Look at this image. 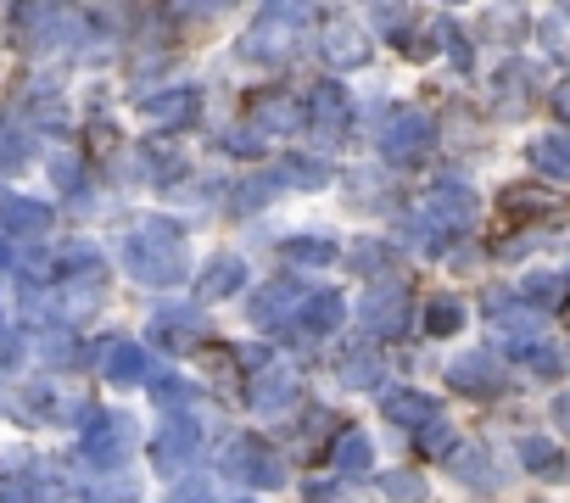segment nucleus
Segmentation results:
<instances>
[{
  "instance_id": "obj_28",
  "label": "nucleus",
  "mask_w": 570,
  "mask_h": 503,
  "mask_svg": "<svg viewBox=\"0 0 570 503\" xmlns=\"http://www.w3.org/2000/svg\"><path fill=\"white\" fill-rule=\"evenodd\" d=\"M336 369H342L347 386H381V353L375 347H347Z\"/></svg>"
},
{
  "instance_id": "obj_40",
  "label": "nucleus",
  "mask_w": 570,
  "mask_h": 503,
  "mask_svg": "<svg viewBox=\"0 0 570 503\" xmlns=\"http://www.w3.org/2000/svg\"><path fill=\"white\" fill-rule=\"evenodd\" d=\"M151 392H157L163 408H185L190 403V386H179V381H151Z\"/></svg>"
},
{
  "instance_id": "obj_21",
  "label": "nucleus",
  "mask_w": 570,
  "mask_h": 503,
  "mask_svg": "<svg viewBox=\"0 0 570 503\" xmlns=\"http://www.w3.org/2000/svg\"><path fill=\"white\" fill-rule=\"evenodd\" d=\"M320 51H325L331 68H358V62L370 57V40H364V29H353V23H331V29L320 34Z\"/></svg>"
},
{
  "instance_id": "obj_26",
  "label": "nucleus",
  "mask_w": 570,
  "mask_h": 503,
  "mask_svg": "<svg viewBox=\"0 0 570 503\" xmlns=\"http://www.w3.org/2000/svg\"><path fill=\"white\" fill-rule=\"evenodd\" d=\"M448 470H453L464 486H498V464H492L481 447H453V453H448Z\"/></svg>"
},
{
  "instance_id": "obj_46",
  "label": "nucleus",
  "mask_w": 570,
  "mask_h": 503,
  "mask_svg": "<svg viewBox=\"0 0 570 503\" xmlns=\"http://www.w3.org/2000/svg\"><path fill=\"white\" fill-rule=\"evenodd\" d=\"M235 503H252V497H235Z\"/></svg>"
},
{
  "instance_id": "obj_27",
  "label": "nucleus",
  "mask_w": 570,
  "mask_h": 503,
  "mask_svg": "<svg viewBox=\"0 0 570 503\" xmlns=\"http://www.w3.org/2000/svg\"><path fill=\"white\" fill-rule=\"evenodd\" d=\"M279 258H285V264H314V269H320V264L336 258V240H331V235H292V240L279 246Z\"/></svg>"
},
{
  "instance_id": "obj_9",
  "label": "nucleus",
  "mask_w": 570,
  "mask_h": 503,
  "mask_svg": "<svg viewBox=\"0 0 570 503\" xmlns=\"http://www.w3.org/2000/svg\"><path fill=\"white\" fill-rule=\"evenodd\" d=\"M297 308H303V292H297L292 280H263V286L252 292V303H246L252 325H268V331L292 325V314H297Z\"/></svg>"
},
{
  "instance_id": "obj_18",
  "label": "nucleus",
  "mask_w": 570,
  "mask_h": 503,
  "mask_svg": "<svg viewBox=\"0 0 570 503\" xmlns=\"http://www.w3.org/2000/svg\"><path fill=\"white\" fill-rule=\"evenodd\" d=\"M101 375H107L112 386H135V381H151L146 347H140V342H107V347H101Z\"/></svg>"
},
{
  "instance_id": "obj_32",
  "label": "nucleus",
  "mask_w": 570,
  "mask_h": 503,
  "mask_svg": "<svg viewBox=\"0 0 570 503\" xmlns=\"http://www.w3.org/2000/svg\"><path fill=\"white\" fill-rule=\"evenodd\" d=\"M279 179H285V185L314 190V185H325L331 174H325V162H314V157H285V162H279Z\"/></svg>"
},
{
  "instance_id": "obj_25",
  "label": "nucleus",
  "mask_w": 570,
  "mask_h": 503,
  "mask_svg": "<svg viewBox=\"0 0 570 503\" xmlns=\"http://www.w3.org/2000/svg\"><path fill=\"white\" fill-rule=\"evenodd\" d=\"M331 470L336 475H370L375 470V442L364 431H342L336 453H331Z\"/></svg>"
},
{
  "instance_id": "obj_30",
  "label": "nucleus",
  "mask_w": 570,
  "mask_h": 503,
  "mask_svg": "<svg viewBox=\"0 0 570 503\" xmlns=\"http://www.w3.org/2000/svg\"><path fill=\"white\" fill-rule=\"evenodd\" d=\"M520 458H525L531 470H542L548 481H564V453H559L553 442H542V436H525V442H520Z\"/></svg>"
},
{
  "instance_id": "obj_31",
  "label": "nucleus",
  "mask_w": 570,
  "mask_h": 503,
  "mask_svg": "<svg viewBox=\"0 0 570 503\" xmlns=\"http://www.w3.org/2000/svg\"><path fill=\"white\" fill-rule=\"evenodd\" d=\"M531 162H537L542 174H559V179H570V140H559V135L537 140V146H531Z\"/></svg>"
},
{
  "instance_id": "obj_19",
  "label": "nucleus",
  "mask_w": 570,
  "mask_h": 503,
  "mask_svg": "<svg viewBox=\"0 0 570 503\" xmlns=\"http://www.w3.org/2000/svg\"><path fill=\"white\" fill-rule=\"evenodd\" d=\"M308 118H314L325 135H342V129H347V118H353V101H347V90H342L336 79L314 85V96H308Z\"/></svg>"
},
{
  "instance_id": "obj_45",
  "label": "nucleus",
  "mask_w": 570,
  "mask_h": 503,
  "mask_svg": "<svg viewBox=\"0 0 570 503\" xmlns=\"http://www.w3.org/2000/svg\"><path fill=\"white\" fill-rule=\"evenodd\" d=\"M12 264V251H7V240H0V269H7Z\"/></svg>"
},
{
  "instance_id": "obj_13",
  "label": "nucleus",
  "mask_w": 570,
  "mask_h": 503,
  "mask_svg": "<svg viewBox=\"0 0 570 503\" xmlns=\"http://www.w3.org/2000/svg\"><path fill=\"white\" fill-rule=\"evenodd\" d=\"M51 229V207L35 196H0V235H18V240H40Z\"/></svg>"
},
{
  "instance_id": "obj_4",
  "label": "nucleus",
  "mask_w": 570,
  "mask_h": 503,
  "mask_svg": "<svg viewBox=\"0 0 570 503\" xmlns=\"http://www.w3.org/2000/svg\"><path fill=\"white\" fill-rule=\"evenodd\" d=\"M129 447H135V420H129V414L96 408V414L85 420V458H90L96 470H124Z\"/></svg>"
},
{
  "instance_id": "obj_23",
  "label": "nucleus",
  "mask_w": 570,
  "mask_h": 503,
  "mask_svg": "<svg viewBox=\"0 0 570 503\" xmlns=\"http://www.w3.org/2000/svg\"><path fill=\"white\" fill-rule=\"evenodd\" d=\"M146 151V162L163 174V179H174V174H185L190 168V157H196V146H190V135H157V140H146L140 146Z\"/></svg>"
},
{
  "instance_id": "obj_10",
  "label": "nucleus",
  "mask_w": 570,
  "mask_h": 503,
  "mask_svg": "<svg viewBox=\"0 0 570 503\" xmlns=\"http://www.w3.org/2000/svg\"><path fill=\"white\" fill-rule=\"evenodd\" d=\"M403 325H409V292L403 286H375L364 297V331L392 342V336H403Z\"/></svg>"
},
{
  "instance_id": "obj_38",
  "label": "nucleus",
  "mask_w": 570,
  "mask_h": 503,
  "mask_svg": "<svg viewBox=\"0 0 570 503\" xmlns=\"http://www.w3.org/2000/svg\"><path fill=\"white\" fill-rule=\"evenodd\" d=\"M268 190H274V179H246V185H235V207H240V213H252Z\"/></svg>"
},
{
  "instance_id": "obj_33",
  "label": "nucleus",
  "mask_w": 570,
  "mask_h": 503,
  "mask_svg": "<svg viewBox=\"0 0 570 503\" xmlns=\"http://www.w3.org/2000/svg\"><path fill=\"white\" fill-rule=\"evenodd\" d=\"M381 492H386L392 503H425V481H420L414 470H392V475H381Z\"/></svg>"
},
{
  "instance_id": "obj_24",
  "label": "nucleus",
  "mask_w": 570,
  "mask_h": 503,
  "mask_svg": "<svg viewBox=\"0 0 570 503\" xmlns=\"http://www.w3.org/2000/svg\"><path fill=\"white\" fill-rule=\"evenodd\" d=\"M85 503H140V475L129 470H101L85 481Z\"/></svg>"
},
{
  "instance_id": "obj_1",
  "label": "nucleus",
  "mask_w": 570,
  "mask_h": 503,
  "mask_svg": "<svg viewBox=\"0 0 570 503\" xmlns=\"http://www.w3.org/2000/svg\"><path fill=\"white\" fill-rule=\"evenodd\" d=\"M124 269L140 286H174L185 275V229L168 218H146L124 235Z\"/></svg>"
},
{
  "instance_id": "obj_36",
  "label": "nucleus",
  "mask_w": 570,
  "mask_h": 503,
  "mask_svg": "<svg viewBox=\"0 0 570 503\" xmlns=\"http://www.w3.org/2000/svg\"><path fill=\"white\" fill-rule=\"evenodd\" d=\"M353 269H364V275L381 280V275H386V246H381V240H358V246H353Z\"/></svg>"
},
{
  "instance_id": "obj_8",
  "label": "nucleus",
  "mask_w": 570,
  "mask_h": 503,
  "mask_svg": "<svg viewBox=\"0 0 570 503\" xmlns=\"http://www.w3.org/2000/svg\"><path fill=\"white\" fill-rule=\"evenodd\" d=\"M347 325V303L336 297V292H314V297H303V308L292 314V331L303 336V342H325V336H336Z\"/></svg>"
},
{
  "instance_id": "obj_20",
  "label": "nucleus",
  "mask_w": 570,
  "mask_h": 503,
  "mask_svg": "<svg viewBox=\"0 0 570 503\" xmlns=\"http://www.w3.org/2000/svg\"><path fill=\"white\" fill-rule=\"evenodd\" d=\"M246 286V264L240 258H213L207 269H202V280H196V308H207V303H218V297H235Z\"/></svg>"
},
{
  "instance_id": "obj_5",
  "label": "nucleus",
  "mask_w": 570,
  "mask_h": 503,
  "mask_svg": "<svg viewBox=\"0 0 570 503\" xmlns=\"http://www.w3.org/2000/svg\"><path fill=\"white\" fill-rule=\"evenodd\" d=\"M375 146H381L392 162H409V157H420V151L436 146V124H431L425 112H414V107H397V112H386V118L375 124Z\"/></svg>"
},
{
  "instance_id": "obj_6",
  "label": "nucleus",
  "mask_w": 570,
  "mask_h": 503,
  "mask_svg": "<svg viewBox=\"0 0 570 503\" xmlns=\"http://www.w3.org/2000/svg\"><path fill=\"white\" fill-rule=\"evenodd\" d=\"M207 342H213V325H207V314H202L196 303H190V308H168V314L151 319V347H163V353L196 358Z\"/></svg>"
},
{
  "instance_id": "obj_41",
  "label": "nucleus",
  "mask_w": 570,
  "mask_h": 503,
  "mask_svg": "<svg viewBox=\"0 0 570 503\" xmlns=\"http://www.w3.org/2000/svg\"><path fill=\"white\" fill-rule=\"evenodd\" d=\"M18 358H23V342H18V331L7 319H0V369H12Z\"/></svg>"
},
{
  "instance_id": "obj_17",
  "label": "nucleus",
  "mask_w": 570,
  "mask_h": 503,
  "mask_svg": "<svg viewBox=\"0 0 570 503\" xmlns=\"http://www.w3.org/2000/svg\"><path fill=\"white\" fill-rule=\"evenodd\" d=\"M553 207V196L548 190H537V185H514V190H503V201H498V235H509V229H520V224H531V218H542Z\"/></svg>"
},
{
  "instance_id": "obj_11",
  "label": "nucleus",
  "mask_w": 570,
  "mask_h": 503,
  "mask_svg": "<svg viewBox=\"0 0 570 503\" xmlns=\"http://www.w3.org/2000/svg\"><path fill=\"white\" fill-rule=\"evenodd\" d=\"M246 386H252V392H246V403H252L257 414H279V408H292V403H297V375L285 369V364L257 369Z\"/></svg>"
},
{
  "instance_id": "obj_7",
  "label": "nucleus",
  "mask_w": 570,
  "mask_h": 503,
  "mask_svg": "<svg viewBox=\"0 0 570 503\" xmlns=\"http://www.w3.org/2000/svg\"><path fill=\"white\" fill-rule=\"evenodd\" d=\"M196 453H202V425H196L190 414H168V425L151 436V464H157V475L190 470Z\"/></svg>"
},
{
  "instance_id": "obj_34",
  "label": "nucleus",
  "mask_w": 570,
  "mask_h": 503,
  "mask_svg": "<svg viewBox=\"0 0 570 503\" xmlns=\"http://www.w3.org/2000/svg\"><path fill=\"white\" fill-rule=\"evenodd\" d=\"M459 325H464L459 297H436V303H431V314H425V331H431V336H453Z\"/></svg>"
},
{
  "instance_id": "obj_22",
  "label": "nucleus",
  "mask_w": 570,
  "mask_h": 503,
  "mask_svg": "<svg viewBox=\"0 0 570 503\" xmlns=\"http://www.w3.org/2000/svg\"><path fill=\"white\" fill-rule=\"evenodd\" d=\"M381 408H386V420H392V425H403L409 436H414V431H425V425L436 420V397H425V392H386V397H381Z\"/></svg>"
},
{
  "instance_id": "obj_12",
  "label": "nucleus",
  "mask_w": 570,
  "mask_h": 503,
  "mask_svg": "<svg viewBox=\"0 0 570 503\" xmlns=\"http://www.w3.org/2000/svg\"><path fill=\"white\" fill-rule=\"evenodd\" d=\"M12 23H18V40L29 46V51H51V46H62V23H68V12L62 7H18L12 12Z\"/></svg>"
},
{
  "instance_id": "obj_15",
  "label": "nucleus",
  "mask_w": 570,
  "mask_h": 503,
  "mask_svg": "<svg viewBox=\"0 0 570 503\" xmlns=\"http://www.w3.org/2000/svg\"><path fill=\"white\" fill-rule=\"evenodd\" d=\"M303 118H308V101H297L292 90H268V96L252 101V124L268 129V135H292Z\"/></svg>"
},
{
  "instance_id": "obj_37",
  "label": "nucleus",
  "mask_w": 570,
  "mask_h": 503,
  "mask_svg": "<svg viewBox=\"0 0 570 503\" xmlns=\"http://www.w3.org/2000/svg\"><path fill=\"white\" fill-rule=\"evenodd\" d=\"M414 442H420L425 453H442V458H448V453H453V425H442V414H436L425 431H414Z\"/></svg>"
},
{
  "instance_id": "obj_3",
  "label": "nucleus",
  "mask_w": 570,
  "mask_h": 503,
  "mask_svg": "<svg viewBox=\"0 0 570 503\" xmlns=\"http://www.w3.org/2000/svg\"><path fill=\"white\" fill-rule=\"evenodd\" d=\"M218 475L224 481H240V486H257V492H274L285 481V464H279V453L263 436L240 431V436H229L218 447Z\"/></svg>"
},
{
  "instance_id": "obj_2",
  "label": "nucleus",
  "mask_w": 570,
  "mask_h": 503,
  "mask_svg": "<svg viewBox=\"0 0 570 503\" xmlns=\"http://www.w3.org/2000/svg\"><path fill=\"white\" fill-rule=\"evenodd\" d=\"M308 18H314L308 7H263L257 29H246V40H240V57L263 62V68H285L297 57V40H303L297 23H308Z\"/></svg>"
},
{
  "instance_id": "obj_16",
  "label": "nucleus",
  "mask_w": 570,
  "mask_h": 503,
  "mask_svg": "<svg viewBox=\"0 0 570 503\" xmlns=\"http://www.w3.org/2000/svg\"><path fill=\"white\" fill-rule=\"evenodd\" d=\"M196 107H202L196 90H163V96H146V101H140V118H151L157 129L179 135V129L196 118Z\"/></svg>"
},
{
  "instance_id": "obj_29",
  "label": "nucleus",
  "mask_w": 570,
  "mask_h": 503,
  "mask_svg": "<svg viewBox=\"0 0 570 503\" xmlns=\"http://www.w3.org/2000/svg\"><path fill=\"white\" fill-rule=\"evenodd\" d=\"M23 408H29L35 420H68V414H73V403H68L57 386H46V381H40V386H23Z\"/></svg>"
},
{
  "instance_id": "obj_43",
  "label": "nucleus",
  "mask_w": 570,
  "mask_h": 503,
  "mask_svg": "<svg viewBox=\"0 0 570 503\" xmlns=\"http://www.w3.org/2000/svg\"><path fill=\"white\" fill-rule=\"evenodd\" d=\"M0 503H29V492H23V486H12V481H7V486H0Z\"/></svg>"
},
{
  "instance_id": "obj_44",
  "label": "nucleus",
  "mask_w": 570,
  "mask_h": 503,
  "mask_svg": "<svg viewBox=\"0 0 570 503\" xmlns=\"http://www.w3.org/2000/svg\"><path fill=\"white\" fill-rule=\"evenodd\" d=\"M553 420H559V425H564V431H570V392H564V397H559V403H553Z\"/></svg>"
},
{
  "instance_id": "obj_39",
  "label": "nucleus",
  "mask_w": 570,
  "mask_h": 503,
  "mask_svg": "<svg viewBox=\"0 0 570 503\" xmlns=\"http://www.w3.org/2000/svg\"><path fill=\"white\" fill-rule=\"evenodd\" d=\"M51 179H57L62 190H73V185H79V157H68V151H57V157H51Z\"/></svg>"
},
{
  "instance_id": "obj_14",
  "label": "nucleus",
  "mask_w": 570,
  "mask_h": 503,
  "mask_svg": "<svg viewBox=\"0 0 570 503\" xmlns=\"http://www.w3.org/2000/svg\"><path fill=\"white\" fill-rule=\"evenodd\" d=\"M448 386L453 392H470V397H492L503 386V369L492 364V353H464L448 364Z\"/></svg>"
},
{
  "instance_id": "obj_35",
  "label": "nucleus",
  "mask_w": 570,
  "mask_h": 503,
  "mask_svg": "<svg viewBox=\"0 0 570 503\" xmlns=\"http://www.w3.org/2000/svg\"><path fill=\"white\" fill-rule=\"evenodd\" d=\"M23 162H29V140L12 124H0V168H23Z\"/></svg>"
},
{
  "instance_id": "obj_42",
  "label": "nucleus",
  "mask_w": 570,
  "mask_h": 503,
  "mask_svg": "<svg viewBox=\"0 0 570 503\" xmlns=\"http://www.w3.org/2000/svg\"><path fill=\"white\" fill-rule=\"evenodd\" d=\"M553 107H559V118H570V79L553 90Z\"/></svg>"
}]
</instances>
